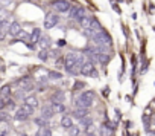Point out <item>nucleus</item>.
I'll use <instances>...</instances> for the list:
<instances>
[{
	"instance_id": "f257e3e1",
	"label": "nucleus",
	"mask_w": 155,
	"mask_h": 136,
	"mask_svg": "<svg viewBox=\"0 0 155 136\" xmlns=\"http://www.w3.org/2000/svg\"><path fill=\"white\" fill-rule=\"evenodd\" d=\"M93 101H94V92L93 90H85L75 101V107L76 109H90L93 106Z\"/></svg>"
},
{
	"instance_id": "f03ea898",
	"label": "nucleus",
	"mask_w": 155,
	"mask_h": 136,
	"mask_svg": "<svg viewBox=\"0 0 155 136\" xmlns=\"http://www.w3.org/2000/svg\"><path fill=\"white\" fill-rule=\"evenodd\" d=\"M93 40V43L96 44V48H99V49H109L113 46V40H111V35H109L105 29L100 32V34H97L94 38H91Z\"/></svg>"
},
{
	"instance_id": "7ed1b4c3",
	"label": "nucleus",
	"mask_w": 155,
	"mask_h": 136,
	"mask_svg": "<svg viewBox=\"0 0 155 136\" xmlns=\"http://www.w3.org/2000/svg\"><path fill=\"white\" fill-rule=\"evenodd\" d=\"M81 75H85V77H97V72L94 69V61L93 60H87L82 67H81Z\"/></svg>"
},
{
	"instance_id": "20e7f679",
	"label": "nucleus",
	"mask_w": 155,
	"mask_h": 136,
	"mask_svg": "<svg viewBox=\"0 0 155 136\" xmlns=\"http://www.w3.org/2000/svg\"><path fill=\"white\" fill-rule=\"evenodd\" d=\"M73 5H70L69 0H53L52 2V8L56 9L58 12H69L72 9Z\"/></svg>"
},
{
	"instance_id": "39448f33",
	"label": "nucleus",
	"mask_w": 155,
	"mask_h": 136,
	"mask_svg": "<svg viewBox=\"0 0 155 136\" xmlns=\"http://www.w3.org/2000/svg\"><path fill=\"white\" fill-rule=\"evenodd\" d=\"M84 17H85V8H84V6L73 5V6H72V9L69 11V18H73V20L81 21Z\"/></svg>"
},
{
	"instance_id": "423d86ee",
	"label": "nucleus",
	"mask_w": 155,
	"mask_h": 136,
	"mask_svg": "<svg viewBox=\"0 0 155 136\" xmlns=\"http://www.w3.org/2000/svg\"><path fill=\"white\" fill-rule=\"evenodd\" d=\"M59 23V15L55 12H49L46 14V18H44V28L46 29H52Z\"/></svg>"
},
{
	"instance_id": "0eeeda50",
	"label": "nucleus",
	"mask_w": 155,
	"mask_h": 136,
	"mask_svg": "<svg viewBox=\"0 0 155 136\" xmlns=\"http://www.w3.org/2000/svg\"><path fill=\"white\" fill-rule=\"evenodd\" d=\"M8 34L11 37H18L21 34V26H20L18 21H12V23L8 26Z\"/></svg>"
},
{
	"instance_id": "6e6552de",
	"label": "nucleus",
	"mask_w": 155,
	"mask_h": 136,
	"mask_svg": "<svg viewBox=\"0 0 155 136\" xmlns=\"http://www.w3.org/2000/svg\"><path fill=\"white\" fill-rule=\"evenodd\" d=\"M53 115H55V112H53L52 106H44V107L41 109V118H44L46 121H49Z\"/></svg>"
},
{
	"instance_id": "1a4fd4ad",
	"label": "nucleus",
	"mask_w": 155,
	"mask_h": 136,
	"mask_svg": "<svg viewBox=\"0 0 155 136\" xmlns=\"http://www.w3.org/2000/svg\"><path fill=\"white\" fill-rule=\"evenodd\" d=\"M113 130H114V127H113V124H109V122H106V124H103L102 127H100V136H111L113 134Z\"/></svg>"
},
{
	"instance_id": "9d476101",
	"label": "nucleus",
	"mask_w": 155,
	"mask_h": 136,
	"mask_svg": "<svg viewBox=\"0 0 155 136\" xmlns=\"http://www.w3.org/2000/svg\"><path fill=\"white\" fill-rule=\"evenodd\" d=\"M88 112H90V109H75L73 110V118H76V119H82V118H85V116H88Z\"/></svg>"
},
{
	"instance_id": "9b49d317",
	"label": "nucleus",
	"mask_w": 155,
	"mask_h": 136,
	"mask_svg": "<svg viewBox=\"0 0 155 136\" xmlns=\"http://www.w3.org/2000/svg\"><path fill=\"white\" fill-rule=\"evenodd\" d=\"M93 20H94V17H93V15H85V17L79 21V25H81V28H82V29H88V28L91 26Z\"/></svg>"
},
{
	"instance_id": "f8f14e48",
	"label": "nucleus",
	"mask_w": 155,
	"mask_h": 136,
	"mask_svg": "<svg viewBox=\"0 0 155 136\" xmlns=\"http://www.w3.org/2000/svg\"><path fill=\"white\" fill-rule=\"evenodd\" d=\"M14 118H15L17 121H26V119H29V115H28V113H26L23 109H21V107H18V109L15 110Z\"/></svg>"
},
{
	"instance_id": "ddd939ff",
	"label": "nucleus",
	"mask_w": 155,
	"mask_h": 136,
	"mask_svg": "<svg viewBox=\"0 0 155 136\" xmlns=\"http://www.w3.org/2000/svg\"><path fill=\"white\" fill-rule=\"evenodd\" d=\"M38 44L43 48V49H49L50 48V44H52V40H50V37H47V35H41V38H40V41H38Z\"/></svg>"
},
{
	"instance_id": "4468645a",
	"label": "nucleus",
	"mask_w": 155,
	"mask_h": 136,
	"mask_svg": "<svg viewBox=\"0 0 155 136\" xmlns=\"http://www.w3.org/2000/svg\"><path fill=\"white\" fill-rule=\"evenodd\" d=\"M73 125V118L70 116V115H64L62 118H61V127H64V128H70Z\"/></svg>"
},
{
	"instance_id": "2eb2a0df",
	"label": "nucleus",
	"mask_w": 155,
	"mask_h": 136,
	"mask_svg": "<svg viewBox=\"0 0 155 136\" xmlns=\"http://www.w3.org/2000/svg\"><path fill=\"white\" fill-rule=\"evenodd\" d=\"M9 96H11V86L6 84L0 89V100H8Z\"/></svg>"
},
{
	"instance_id": "dca6fc26",
	"label": "nucleus",
	"mask_w": 155,
	"mask_h": 136,
	"mask_svg": "<svg viewBox=\"0 0 155 136\" xmlns=\"http://www.w3.org/2000/svg\"><path fill=\"white\" fill-rule=\"evenodd\" d=\"M52 109H53V112L55 113H62L64 110H65V106L61 103V101H52Z\"/></svg>"
},
{
	"instance_id": "f3484780",
	"label": "nucleus",
	"mask_w": 155,
	"mask_h": 136,
	"mask_svg": "<svg viewBox=\"0 0 155 136\" xmlns=\"http://www.w3.org/2000/svg\"><path fill=\"white\" fill-rule=\"evenodd\" d=\"M91 124H93V119L90 118V116H85V118H82L81 121H79V127L81 128H88V127H91Z\"/></svg>"
},
{
	"instance_id": "a211bd4d",
	"label": "nucleus",
	"mask_w": 155,
	"mask_h": 136,
	"mask_svg": "<svg viewBox=\"0 0 155 136\" xmlns=\"http://www.w3.org/2000/svg\"><path fill=\"white\" fill-rule=\"evenodd\" d=\"M40 38H41V29L35 28V29L32 31V34H31V41H32V44L38 43V41H40Z\"/></svg>"
},
{
	"instance_id": "6ab92c4d",
	"label": "nucleus",
	"mask_w": 155,
	"mask_h": 136,
	"mask_svg": "<svg viewBox=\"0 0 155 136\" xmlns=\"http://www.w3.org/2000/svg\"><path fill=\"white\" fill-rule=\"evenodd\" d=\"M25 104H28V106H31V107H37L38 106V100H37V96H34V95H31V96H26L25 98Z\"/></svg>"
},
{
	"instance_id": "aec40b11",
	"label": "nucleus",
	"mask_w": 155,
	"mask_h": 136,
	"mask_svg": "<svg viewBox=\"0 0 155 136\" xmlns=\"http://www.w3.org/2000/svg\"><path fill=\"white\" fill-rule=\"evenodd\" d=\"M34 122H35L37 125H40L41 128H47V127H49V121H46V119L41 118V116H40V118H35Z\"/></svg>"
},
{
	"instance_id": "412c9836",
	"label": "nucleus",
	"mask_w": 155,
	"mask_h": 136,
	"mask_svg": "<svg viewBox=\"0 0 155 136\" xmlns=\"http://www.w3.org/2000/svg\"><path fill=\"white\" fill-rule=\"evenodd\" d=\"M79 133H81V127L79 125H72L69 128V134L70 136H79Z\"/></svg>"
},
{
	"instance_id": "4be33fe9",
	"label": "nucleus",
	"mask_w": 155,
	"mask_h": 136,
	"mask_svg": "<svg viewBox=\"0 0 155 136\" xmlns=\"http://www.w3.org/2000/svg\"><path fill=\"white\" fill-rule=\"evenodd\" d=\"M38 58H40L41 61H47V60H49V52H47L46 49L40 51V52H38Z\"/></svg>"
},
{
	"instance_id": "5701e85b",
	"label": "nucleus",
	"mask_w": 155,
	"mask_h": 136,
	"mask_svg": "<svg viewBox=\"0 0 155 136\" xmlns=\"http://www.w3.org/2000/svg\"><path fill=\"white\" fill-rule=\"evenodd\" d=\"M20 107L23 109V110H25V112L28 113L29 116H31V115H34V112H35V109H34V107H31V106H28V104H21Z\"/></svg>"
},
{
	"instance_id": "b1692460",
	"label": "nucleus",
	"mask_w": 155,
	"mask_h": 136,
	"mask_svg": "<svg viewBox=\"0 0 155 136\" xmlns=\"http://www.w3.org/2000/svg\"><path fill=\"white\" fill-rule=\"evenodd\" d=\"M37 136H52V130L47 127V128H41L38 133H37Z\"/></svg>"
},
{
	"instance_id": "393cba45",
	"label": "nucleus",
	"mask_w": 155,
	"mask_h": 136,
	"mask_svg": "<svg viewBox=\"0 0 155 136\" xmlns=\"http://www.w3.org/2000/svg\"><path fill=\"white\" fill-rule=\"evenodd\" d=\"M47 75H49V78H52V80H61V78H62V75H61L59 72H55V71L47 72Z\"/></svg>"
},
{
	"instance_id": "a878e982",
	"label": "nucleus",
	"mask_w": 155,
	"mask_h": 136,
	"mask_svg": "<svg viewBox=\"0 0 155 136\" xmlns=\"http://www.w3.org/2000/svg\"><path fill=\"white\" fill-rule=\"evenodd\" d=\"M5 103H6V109H9V110H14V109H15V101H14V100L8 98V100H5Z\"/></svg>"
},
{
	"instance_id": "bb28decb",
	"label": "nucleus",
	"mask_w": 155,
	"mask_h": 136,
	"mask_svg": "<svg viewBox=\"0 0 155 136\" xmlns=\"http://www.w3.org/2000/svg\"><path fill=\"white\" fill-rule=\"evenodd\" d=\"M64 58L62 57H59L58 60H56V63H55V67H56V69H61V67H64Z\"/></svg>"
},
{
	"instance_id": "cd10ccee",
	"label": "nucleus",
	"mask_w": 155,
	"mask_h": 136,
	"mask_svg": "<svg viewBox=\"0 0 155 136\" xmlns=\"http://www.w3.org/2000/svg\"><path fill=\"white\" fill-rule=\"evenodd\" d=\"M8 118H9V116H8V113H6V112H3V110L0 112V122H3V121H8Z\"/></svg>"
},
{
	"instance_id": "c85d7f7f",
	"label": "nucleus",
	"mask_w": 155,
	"mask_h": 136,
	"mask_svg": "<svg viewBox=\"0 0 155 136\" xmlns=\"http://www.w3.org/2000/svg\"><path fill=\"white\" fill-rule=\"evenodd\" d=\"M81 87H84V83H81V81H78V83L75 84V87H73V90H78V89H81Z\"/></svg>"
},
{
	"instance_id": "c756f323",
	"label": "nucleus",
	"mask_w": 155,
	"mask_h": 136,
	"mask_svg": "<svg viewBox=\"0 0 155 136\" xmlns=\"http://www.w3.org/2000/svg\"><path fill=\"white\" fill-rule=\"evenodd\" d=\"M3 109H6V103H5V100H0V112Z\"/></svg>"
},
{
	"instance_id": "7c9ffc66",
	"label": "nucleus",
	"mask_w": 155,
	"mask_h": 136,
	"mask_svg": "<svg viewBox=\"0 0 155 136\" xmlns=\"http://www.w3.org/2000/svg\"><path fill=\"white\" fill-rule=\"evenodd\" d=\"M5 37H6V32H5L3 29H0V41L5 40Z\"/></svg>"
},
{
	"instance_id": "2f4dec72",
	"label": "nucleus",
	"mask_w": 155,
	"mask_h": 136,
	"mask_svg": "<svg viewBox=\"0 0 155 136\" xmlns=\"http://www.w3.org/2000/svg\"><path fill=\"white\" fill-rule=\"evenodd\" d=\"M8 133H9V131H8V130H5V131L0 133V136H8Z\"/></svg>"
},
{
	"instance_id": "473e14b6",
	"label": "nucleus",
	"mask_w": 155,
	"mask_h": 136,
	"mask_svg": "<svg viewBox=\"0 0 155 136\" xmlns=\"http://www.w3.org/2000/svg\"><path fill=\"white\" fill-rule=\"evenodd\" d=\"M58 44H59V46H64V44H65V41H64V40H59V43H58Z\"/></svg>"
},
{
	"instance_id": "72a5a7b5",
	"label": "nucleus",
	"mask_w": 155,
	"mask_h": 136,
	"mask_svg": "<svg viewBox=\"0 0 155 136\" xmlns=\"http://www.w3.org/2000/svg\"><path fill=\"white\" fill-rule=\"evenodd\" d=\"M5 69V67H2V64H0V71H3Z\"/></svg>"
},
{
	"instance_id": "f704fd0d",
	"label": "nucleus",
	"mask_w": 155,
	"mask_h": 136,
	"mask_svg": "<svg viewBox=\"0 0 155 136\" xmlns=\"http://www.w3.org/2000/svg\"><path fill=\"white\" fill-rule=\"evenodd\" d=\"M21 136H28V134H26V133H23V134H21Z\"/></svg>"
}]
</instances>
